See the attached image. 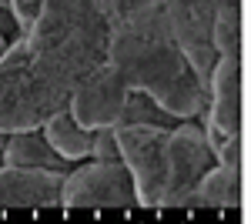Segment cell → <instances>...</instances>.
Instances as JSON below:
<instances>
[{
  "instance_id": "cell-12",
  "label": "cell",
  "mask_w": 251,
  "mask_h": 224,
  "mask_svg": "<svg viewBox=\"0 0 251 224\" xmlns=\"http://www.w3.org/2000/svg\"><path fill=\"white\" fill-rule=\"evenodd\" d=\"M3 164L14 168H47V171H67L74 168L71 161H64L57 150L47 144L44 131H17L7 134V148H3Z\"/></svg>"
},
{
  "instance_id": "cell-9",
  "label": "cell",
  "mask_w": 251,
  "mask_h": 224,
  "mask_svg": "<svg viewBox=\"0 0 251 224\" xmlns=\"http://www.w3.org/2000/svg\"><path fill=\"white\" fill-rule=\"evenodd\" d=\"M64 171L0 164V207H60Z\"/></svg>"
},
{
  "instance_id": "cell-17",
  "label": "cell",
  "mask_w": 251,
  "mask_h": 224,
  "mask_svg": "<svg viewBox=\"0 0 251 224\" xmlns=\"http://www.w3.org/2000/svg\"><path fill=\"white\" fill-rule=\"evenodd\" d=\"M91 161H121L117 157V137L114 127H97L91 131Z\"/></svg>"
},
{
  "instance_id": "cell-16",
  "label": "cell",
  "mask_w": 251,
  "mask_h": 224,
  "mask_svg": "<svg viewBox=\"0 0 251 224\" xmlns=\"http://www.w3.org/2000/svg\"><path fill=\"white\" fill-rule=\"evenodd\" d=\"M117 124H157V127H174L177 117L168 114L161 104H154L148 94L131 91L127 94V104H124V114H121Z\"/></svg>"
},
{
  "instance_id": "cell-5",
  "label": "cell",
  "mask_w": 251,
  "mask_h": 224,
  "mask_svg": "<svg viewBox=\"0 0 251 224\" xmlns=\"http://www.w3.org/2000/svg\"><path fill=\"white\" fill-rule=\"evenodd\" d=\"M60 207H137L131 174L121 161H87L64 174Z\"/></svg>"
},
{
  "instance_id": "cell-21",
  "label": "cell",
  "mask_w": 251,
  "mask_h": 224,
  "mask_svg": "<svg viewBox=\"0 0 251 224\" xmlns=\"http://www.w3.org/2000/svg\"><path fill=\"white\" fill-rule=\"evenodd\" d=\"M3 50H7V37L0 34V54H3Z\"/></svg>"
},
{
  "instance_id": "cell-15",
  "label": "cell",
  "mask_w": 251,
  "mask_h": 224,
  "mask_svg": "<svg viewBox=\"0 0 251 224\" xmlns=\"http://www.w3.org/2000/svg\"><path fill=\"white\" fill-rule=\"evenodd\" d=\"M161 7H164V0H100V10H104V20L111 30L141 24L151 14H157Z\"/></svg>"
},
{
  "instance_id": "cell-1",
  "label": "cell",
  "mask_w": 251,
  "mask_h": 224,
  "mask_svg": "<svg viewBox=\"0 0 251 224\" xmlns=\"http://www.w3.org/2000/svg\"><path fill=\"white\" fill-rule=\"evenodd\" d=\"M107 64H114L127 91L148 94L177 121L194 117L201 111V104L208 100L204 87L198 84L194 71L188 67L184 54L177 50L171 30H168L164 7L141 24L111 30Z\"/></svg>"
},
{
  "instance_id": "cell-20",
  "label": "cell",
  "mask_w": 251,
  "mask_h": 224,
  "mask_svg": "<svg viewBox=\"0 0 251 224\" xmlns=\"http://www.w3.org/2000/svg\"><path fill=\"white\" fill-rule=\"evenodd\" d=\"M3 148H7V131H0V164H3Z\"/></svg>"
},
{
  "instance_id": "cell-19",
  "label": "cell",
  "mask_w": 251,
  "mask_h": 224,
  "mask_svg": "<svg viewBox=\"0 0 251 224\" xmlns=\"http://www.w3.org/2000/svg\"><path fill=\"white\" fill-rule=\"evenodd\" d=\"M0 34H3V37H7V34H17V24H14V17H10L7 7H0Z\"/></svg>"
},
{
  "instance_id": "cell-18",
  "label": "cell",
  "mask_w": 251,
  "mask_h": 224,
  "mask_svg": "<svg viewBox=\"0 0 251 224\" xmlns=\"http://www.w3.org/2000/svg\"><path fill=\"white\" fill-rule=\"evenodd\" d=\"M40 3H44V0H7V10H10V17L17 24V34H27V30H30Z\"/></svg>"
},
{
  "instance_id": "cell-2",
  "label": "cell",
  "mask_w": 251,
  "mask_h": 224,
  "mask_svg": "<svg viewBox=\"0 0 251 224\" xmlns=\"http://www.w3.org/2000/svg\"><path fill=\"white\" fill-rule=\"evenodd\" d=\"M24 40L40 71L74 91L91 71L107 64L111 27L100 0H44Z\"/></svg>"
},
{
  "instance_id": "cell-7",
  "label": "cell",
  "mask_w": 251,
  "mask_h": 224,
  "mask_svg": "<svg viewBox=\"0 0 251 224\" xmlns=\"http://www.w3.org/2000/svg\"><path fill=\"white\" fill-rule=\"evenodd\" d=\"M211 164H214V157L208 150L201 124H194L191 117L177 121L168 131V187H164V198H161L157 207H164V211L177 207L181 211V204H184L188 191L194 187V181Z\"/></svg>"
},
{
  "instance_id": "cell-3",
  "label": "cell",
  "mask_w": 251,
  "mask_h": 224,
  "mask_svg": "<svg viewBox=\"0 0 251 224\" xmlns=\"http://www.w3.org/2000/svg\"><path fill=\"white\" fill-rule=\"evenodd\" d=\"M71 104V87L44 74L27 50L24 34L0 54V131H37L50 114Z\"/></svg>"
},
{
  "instance_id": "cell-8",
  "label": "cell",
  "mask_w": 251,
  "mask_h": 224,
  "mask_svg": "<svg viewBox=\"0 0 251 224\" xmlns=\"http://www.w3.org/2000/svg\"><path fill=\"white\" fill-rule=\"evenodd\" d=\"M127 84L121 80V74L114 71V64H100L97 71L80 80L71 91V114L80 127L97 131V127H117L124 104H127Z\"/></svg>"
},
{
  "instance_id": "cell-22",
  "label": "cell",
  "mask_w": 251,
  "mask_h": 224,
  "mask_svg": "<svg viewBox=\"0 0 251 224\" xmlns=\"http://www.w3.org/2000/svg\"><path fill=\"white\" fill-rule=\"evenodd\" d=\"M0 7H7V0H0Z\"/></svg>"
},
{
  "instance_id": "cell-6",
  "label": "cell",
  "mask_w": 251,
  "mask_h": 224,
  "mask_svg": "<svg viewBox=\"0 0 251 224\" xmlns=\"http://www.w3.org/2000/svg\"><path fill=\"white\" fill-rule=\"evenodd\" d=\"M164 20H168V30H171L177 50L184 54L198 84L208 94V80L218 64V50L211 44L214 3L211 0H164Z\"/></svg>"
},
{
  "instance_id": "cell-11",
  "label": "cell",
  "mask_w": 251,
  "mask_h": 224,
  "mask_svg": "<svg viewBox=\"0 0 251 224\" xmlns=\"http://www.w3.org/2000/svg\"><path fill=\"white\" fill-rule=\"evenodd\" d=\"M238 201H241V168H228V164L214 161L211 168L194 181L181 211H198V207L225 211V207H238Z\"/></svg>"
},
{
  "instance_id": "cell-13",
  "label": "cell",
  "mask_w": 251,
  "mask_h": 224,
  "mask_svg": "<svg viewBox=\"0 0 251 224\" xmlns=\"http://www.w3.org/2000/svg\"><path fill=\"white\" fill-rule=\"evenodd\" d=\"M40 131H44V137H47V144L57 150L64 161H71V164L87 161V154H91V131L80 127L77 121H74L71 107L50 114V117L40 124Z\"/></svg>"
},
{
  "instance_id": "cell-10",
  "label": "cell",
  "mask_w": 251,
  "mask_h": 224,
  "mask_svg": "<svg viewBox=\"0 0 251 224\" xmlns=\"http://www.w3.org/2000/svg\"><path fill=\"white\" fill-rule=\"evenodd\" d=\"M198 114H204L211 124H218V131L241 134V57L238 54L218 57L211 80H208V100L201 104Z\"/></svg>"
},
{
  "instance_id": "cell-4",
  "label": "cell",
  "mask_w": 251,
  "mask_h": 224,
  "mask_svg": "<svg viewBox=\"0 0 251 224\" xmlns=\"http://www.w3.org/2000/svg\"><path fill=\"white\" fill-rule=\"evenodd\" d=\"M168 131L157 124H117V157L131 174L137 207H157L168 187Z\"/></svg>"
},
{
  "instance_id": "cell-14",
  "label": "cell",
  "mask_w": 251,
  "mask_h": 224,
  "mask_svg": "<svg viewBox=\"0 0 251 224\" xmlns=\"http://www.w3.org/2000/svg\"><path fill=\"white\" fill-rule=\"evenodd\" d=\"M211 3H214L211 44L218 57L241 54V0H211Z\"/></svg>"
}]
</instances>
